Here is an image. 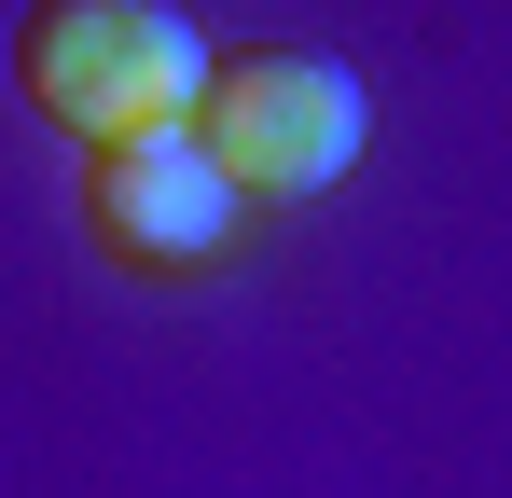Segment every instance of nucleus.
I'll list each match as a JSON object with an SVG mask.
<instances>
[{"label": "nucleus", "mask_w": 512, "mask_h": 498, "mask_svg": "<svg viewBox=\"0 0 512 498\" xmlns=\"http://www.w3.org/2000/svg\"><path fill=\"white\" fill-rule=\"evenodd\" d=\"M14 83H28V111L56 125V139H153L194 111V83H208V42H194V14L180 0H28V28H14Z\"/></svg>", "instance_id": "nucleus-1"}, {"label": "nucleus", "mask_w": 512, "mask_h": 498, "mask_svg": "<svg viewBox=\"0 0 512 498\" xmlns=\"http://www.w3.org/2000/svg\"><path fill=\"white\" fill-rule=\"evenodd\" d=\"M194 153L222 166V194L250 208V194H319V180H346L360 166V83L333 70V56H291V42H263V56H208V83H194Z\"/></svg>", "instance_id": "nucleus-2"}, {"label": "nucleus", "mask_w": 512, "mask_h": 498, "mask_svg": "<svg viewBox=\"0 0 512 498\" xmlns=\"http://www.w3.org/2000/svg\"><path fill=\"white\" fill-rule=\"evenodd\" d=\"M84 222L125 263H222L236 249V194H222V166L194 153V125H153V139H111L84 153Z\"/></svg>", "instance_id": "nucleus-3"}]
</instances>
